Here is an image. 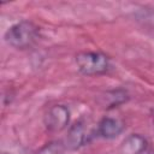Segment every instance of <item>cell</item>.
<instances>
[{
	"label": "cell",
	"instance_id": "6da1fadb",
	"mask_svg": "<svg viewBox=\"0 0 154 154\" xmlns=\"http://www.w3.org/2000/svg\"><path fill=\"white\" fill-rule=\"evenodd\" d=\"M40 30L36 24L30 20H20L11 25L5 35L4 40L6 43L17 49H25L31 47L38 38Z\"/></svg>",
	"mask_w": 154,
	"mask_h": 154
},
{
	"label": "cell",
	"instance_id": "7a4b0ae2",
	"mask_svg": "<svg viewBox=\"0 0 154 154\" xmlns=\"http://www.w3.org/2000/svg\"><path fill=\"white\" fill-rule=\"evenodd\" d=\"M78 71L85 76L106 73L111 67L109 58L101 52H81L75 58Z\"/></svg>",
	"mask_w": 154,
	"mask_h": 154
},
{
	"label": "cell",
	"instance_id": "3957f363",
	"mask_svg": "<svg viewBox=\"0 0 154 154\" xmlns=\"http://www.w3.org/2000/svg\"><path fill=\"white\" fill-rule=\"evenodd\" d=\"M43 123L48 131L59 132L66 129L70 123V109L65 105H53L45 113Z\"/></svg>",
	"mask_w": 154,
	"mask_h": 154
},
{
	"label": "cell",
	"instance_id": "277c9868",
	"mask_svg": "<svg viewBox=\"0 0 154 154\" xmlns=\"http://www.w3.org/2000/svg\"><path fill=\"white\" fill-rule=\"evenodd\" d=\"M95 135V130H88L84 122H77L69 128L67 136L65 138V147L69 149H77L87 144Z\"/></svg>",
	"mask_w": 154,
	"mask_h": 154
},
{
	"label": "cell",
	"instance_id": "5b68a950",
	"mask_svg": "<svg viewBox=\"0 0 154 154\" xmlns=\"http://www.w3.org/2000/svg\"><path fill=\"white\" fill-rule=\"evenodd\" d=\"M124 130V124L113 117H103L96 125L95 135L106 140H113Z\"/></svg>",
	"mask_w": 154,
	"mask_h": 154
},
{
	"label": "cell",
	"instance_id": "8992f818",
	"mask_svg": "<svg viewBox=\"0 0 154 154\" xmlns=\"http://www.w3.org/2000/svg\"><path fill=\"white\" fill-rule=\"evenodd\" d=\"M148 148L147 141L138 134L129 135L120 144V154H141Z\"/></svg>",
	"mask_w": 154,
	"mask_h": 154
},
{
	"label": "cell",
	"instance_id": "52a82bcc",
	"mask_svg": "<svg viewBox=\"0 0 154 154\" xmlns=\"http://www.w3.org/2000/svg\"><path fill=\"white\" fill-rule=\"evenodd\" d=\"M106 100H107L108 108L117 107L128 100V93L123 89H114L106 94Z\"/></svg>",
	"mask_w": 154,
	"mask_h": 154
},
{
	"label": "cell",
	"instance_id": "ba28073f",
	"mask_svg": "<svg viewBox=\"0 0 154 154\" xmlns=\"http://www.w3.org/2000/svg\"><path fill=\"white\" fill-rule=\"evenodd\" d=\"M65 149L66 147L64 142L54 141V142H49L45 144L43 147H41L36 154H65Z\"/></svg>",
	"mask_w": 154,
	"mask_h": 154
},
{
	"label": "cell",
	"instance_id": "9c48e42d",
	"mask_svg": "<svg viewBox=\"0 0 154 154\" xmlns=\"http://www.w3.org/2000/svg\"><path fill=\"white\" fill-rule=\"evenodd\" d=\"M141 154H154V150H152L150 148H147L146 150H143Z\"/></svg>",
	"mask_w": 154,
	"mask_h": 154
},
{
	"label": "cell",
	"instance_id": "30bf717a",
	"mask_svg": "<svg viewBox=\"0 0 154 154\" xmlns=\"http://www.w3.org/2000/svg\"><path fill=\"white\" fill-rule=\"evenodd\" d=\"M2 154H8V153H2Z\"/></svg>",
	"mask_w": 154,
	"mask_h": 154
}]
</instances>
